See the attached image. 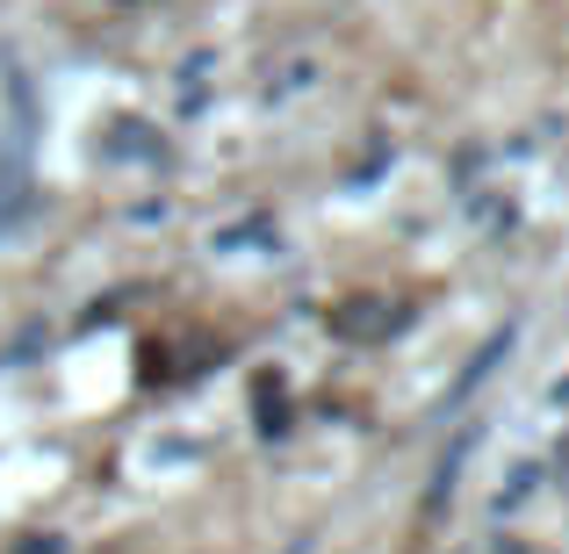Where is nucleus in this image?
Masks as SVG:
<instances>
[{"label": "nucleus", "instance_id": "f257e3e1", "mask_svg": "<svg viewBox=\"0 0 569 554\" xmlns=\"http://www.w3.org/2000/svg\"><path fill=\"white\" fill-rule=\"evenodd\" d=\"M43 138V94L37 72L14 43H0V181H29V159Z\"/></svg>", "mask_w": 569, "mask_h": 554}]
</instances>
